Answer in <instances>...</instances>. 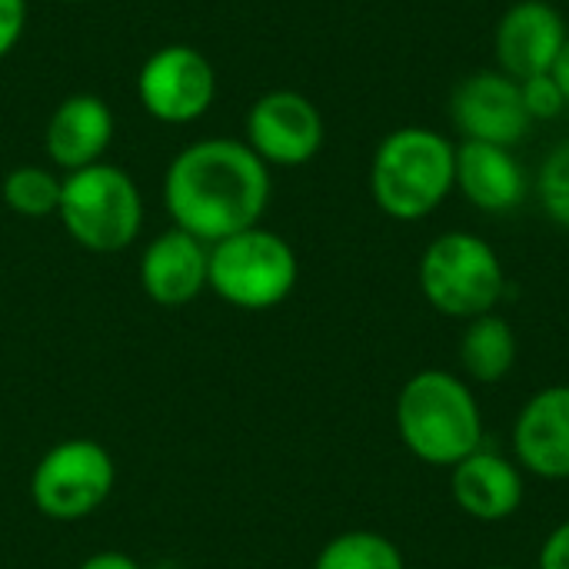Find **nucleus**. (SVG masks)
I'll return each mask as SVG.
<instances>
[{
  "mask_svg": "<svg viewBox=\"0 0 569 569\" xmlns=\"http://www.w3.org/2000/svg\"><path fill=\"white\" fill-rule=\"evenodd\" d=\"M163 200L173 227L207 247L260 227L270 203V167L250 143L213 137L183 147L167 167Z\"/></svg>",
  "mask_w": 569,
  "mask_h": 569,
  "instance_id": "obj_1",
  "label": "nucleus"
},
{
  "mask_svg": "<svg viewBox=\"0 0 569 569\" xmlns=\"http://www.w3.org/2000/svg\"><path fill=\"white\" fill-rule=\"evenodd\" d=\"M457 190V143L433 127L390 130L370 160V197L400 223L433 217Z\"/></svg>",
  "mask_w": 569,
  "mask_h": 569,
  "instance_id": "obj_2",
  "label": "nucleus"
},
{
  "mask_svg": "<svg viewBox=\"0 0 569 569\" xmlns=\"http://www.w3.org/2000/svg\"><path fill=\"white\" fill-rule=\"evenodd\" d=\"M397 433L420 463L453 470L483 447V413L473 387L450 370L413 373L397 397Z\"/></svg>",
  "mask_w": 569,
  "mask_h": 569,
  "instance_id": "obj_3",
  "label": "nucleus"
},
{
  "mask_svg": "<svg viewBox=\"0 0 569 569\" xmlns=\"http://www.w3.org/2000/svg\"><path fill=\"white\" fill-rule=\"evenodd\" d=\"M417 280L423 300L450 320L493 313L507 293L500 253L490 240L467 230H450L430 240L420 257Z\"/></svg>",
  "mask_w": 569,
  "mask_h": 569,
  "instance_id": "obj_4",
  "label": "nucleus"
},
{
  "mask_svg": "<svg viewBox=\"0 0 569 569\" xmlns=\"http://www.w3.org/2000/svg\"><path fill=\"white\" fill-rule=\"evenodd\" d=\"M57 217L83 250L120 253L143 227V197L127 170L100 160L63 177Z\"/></svg>",
  "mask_w": 569,
  "mask_h": 569,
  "instance_id": "obj_5",
  "label": "nucleus"
},
{
  "mask_svg": "<svg viewBox=\"0 0 569 569\" xmlns=\"http://www.w3.org/2000/svg\"><path fill=\"white\" fill-rule=\"evenodd\" d=\"M300 277L293 247L263 227L240 230L227 240L210 243L207 287L237 310H273L280 307Z\"/></svg>",
  "mask_w": 569,
  "mask_h": 569,
  "instance_id": "obj_6",
  "label": "nucleus"
},
{
  "mask_svg": "<svg viewBox=\"0 0 569 569\" xmlns=\"http://www.w3.org/2000/svg\"><path fill=\"white\" fill-rule=\"evenodd\" d=\"M117 467L103 443L73 437L53 443L30 473V500L53 523L93 517L113 493Z\"/></svg>",
  "mask_w": 569,
  "mask_h": 569,
  "instance_id": "obj_7",
  "label": "nucleus"
},
{
  "mask_svg": "<svg viewBox=\"0 0 569 569\" xmlns=\"http://www.w3.org/2000/svg\"><path fill=\"white\" fill-rule=\"evenodd\" d=\"M137 93L153 120L193 123L213 107L217 70L197 47L170 43L143 60L137 77Z\"/></svg>",
  "mask_w": 569,
  "mask_h": 569,
  "instance_id": "obj_8",
  "label": "nucleus"
},
{
  "mask_svg": "<svg viewBox=\"0 0 569 569\" xmlns=\"http://www.w3.org/2000/svg\"><path fill=\"white\" fill-rule=\"evenodd\" d=\"M323 117L297 90H270L247 113V143L267 167H303L323 147Z\"/></svg>",
  "mask_w": 569,
  "mask_h": 569,
  "instance_id": "obj_9",
  "label": "nucleus"
},
{
  "mask_svg": "<svg viewBox=\"0 0 569 569\" xmlns=\"http://www.w3.org/2000/svg\"><path fill=\"white\" fill-rule=\"evenodd\" d=\"M450 120L463 140L513 147L520 143L533 120L523 110L520 80L507 77L503 70H477L463 77L450 97Z\"/></svg>",
  "mask_w": 569,
  "mask_h": 569,
  "instance_id": "obj_10",
  "label": "nucleus"
},
{
  "mask_svg": "<svg viewBox=\"0 0 569 569\" xmlns=\"http://www.w3.org/2000/svg\"><path fill=\"white\" fill-rule=\"evenodd\" d=\"M569 30L563 13L547 0H517L503 10L493 27L497 70L513 80L550 73L557 53L563 50Z\"/></svg>",
  "mask_w": 569,
  "mask_h": 569,
  "instance_id": "obj_11",
  "label": "nucleus"
},
{
  "mask_svg": "<svg viewBox=\"0 0 569 569\" xmlns=\"http://www.w3.org/2000/svg\"><path fill=\"white\" fill-rule=\"evenodd\" d=\"M513 460L540 480H569V383L543 387L520 407Z\"/></svg>",
  "mask_w": 569,
  "mask_h": 569,
  "instance_id": "obj_12",
  "label": "nucleus"
},
{
  "mask_svg": "<svg viewBox=\"0 0 569 569\" xmlns=\"http://www.w3.org/2000/svg\"><path fill=\"white\" fill-rule=\"evenodd\" d=\"M450 493L467 517L480 523H503L523 507L527 483L513 457L480 447L450 470Z\"/></svg>",
  "mask_w": 569,
  "mask_h": 569,
  "instance_id": "obj_13",
  "label": "nucleus"
},
{
  "mask_svg": "<svg viewBox=\"0 0 569 569\" xmlns=\"http://www.w3.org/2000/svg\"><path fill=\"white\" fill-rule=\"evenodd\" d=\"M210 277V247L187 230L173 227L150 240L140 257L143 293L160 307H187L207 290Z\"/></svg>",
  "mask_w": 569,
  "mask_h": 569,
  "instance_id": "obj_14",
  "label": "nucleus"
},
{
  "mask_svg": "<svg viewBox=\"0 0 569 569\" xmlns=\"http://www.w3.org/2000/svg\"><path fill=\"white\" fill-rule=\"evenodd\" d=\"M457 190L480 213H510L527 200L530 180L513 147L463 140L457 143Z\"/></svg>",
  "mask_w": 569,
  "mask_h": 569,
  "instance_id": "obj_15",
  "label": "nucleus"
},
{
  "mask_svg": "<svg viewBox=\"0 0 569 569\" xmlns=\"http://www.w3.org/2000/svg\"><path fill=\"white\" fill-rule=\"evenodd\" d=\"M110 140H113L110 107L93 93H73L53 110L43 133V150L53 160V167L73 173L90 163H100Z\"/></svg>",
  "mask_w": 569,
  "mask_h": 569,
  "instance_id": "obj_16",
  "label": "nucleus"
},
{
  "mask_svg": "<svg viewBox=\"0 0 569 569\" xmlns=\"http://www.w3.org/2000/svg\"><path fill=\"white\" fill-rule=\"evenodd\" d=\"M457 357H460L463 380H473L483 387L507 380L520 357V340H517L513 323L507 317H500L497 310L467 320V327L460 333Z\"/></svg>",
  "mask_w": 569,
  "mask_h": 569,
  "instance_id": "obj_17",
  "label": "nucleus"
},
{
  "mask_svg": "<svg viewBox=\"0 0 569 569\" xmlns=\"http://www.w3.org/2000/svg\"><path fill=\"white\" fill-rule=\"evenodd\" d=\"M313 569H407L400 547L373 530H347L323 543Z\"/></svg>",
  "mask_w": 569,
  "mask_h": 569,
  "instance_id": "obj_18",
  "label": "nucleus"
},
{
  "mask_svg": "<svg viewBox=\"0 0 569 569\" xmlns=\"http://www.w3.org/2000/svg\"><path fill=\"white\" fill-rule=\"evenodd\" d=\"M3 203L30 220H43L50 213H57L60 207V190L63 180L47 170V167H17L3 177Z\"/></svg>",
  "mask_w": 569,
  "mask_h": 569,
  "instance_id": "obj_19",
  "label": "nucleus"
},
{
  "mask_svg": "<svg viewBox=\"0 0 569 569\" xmlns=\"http://www.w3.org/2000/svg\"><path fill=\"white\" fill-rule=\"evenodd\" d=\"M537 197H540V207L547 210V217L569 230V137L560 140L547 160L540 163V173H537Z\"/></svg>",
  "mask_w": 569,
  "mask_h": 569,
  "instance_id": "obj_20",
  "label": "nucleus"
},
{
  "mask_svg": "<svg viewBox=\"0 0 569 569\" xmlns=\"http://www.w3.org/2000/svg\"><path fill=\"white\" fill-rule=\"evenodd\" d=\"M520 97H523V110L530 120H557L567 110V93L560 90L553 73H537L520 80Z\"/></svg>",
  "mask_w": 569,
  "mask_h": 569,
  "instance_id": "obj_21",
  "label": "nucleus"
},
{
  "mask_svg": "<svg viewBox=\"0 0 569 569\" xmlns=\"http://www.w3.org/2000/svg\"><path fill=\"white\" fill-rule=\"evenodd\" d=\"M27 30V0H0V60L20 43Z\"/></svg>",
  "mask_w": 569,
  "mask_h": 569,
  "instance_id": "obj_22",
  "label": "nucleus"
},
{
  "mask_svg": "<svg viewBox=\"0 0 569 569\" xmlns=\"http://www.w3.org/2000/svg\"><path fill=\"white\" fill-rule=\"evenodd\" d=\"M537 569H569V520H563L540 547Z\"/></svg>",
  "mask_w": 569,
  "mask_h": 569,
  "instance_id": "obj_23",
  "label": "nucleus"
},
{
  "mask_svg": "<svg viewBox=\"0 0 569 569\" xmlns=\"http://www.w3.org/2000/svg\"><path fill=\"white\" fill-rule=\"evenodd\" d=\"M77 569H143L133 557H127V553H117V550H103V553H93V557H87L83 563Z\"/></svg>",
  "mask_w": 569,
  "mask_h": 569,
  "instance_id": "obj_24",
  "label": "nucleus"
},
{
  "mask_svg": "<svg viewBox=\"0 0 569 569\" xmlns=\"http://www.w3.org/2000/svg\"><path fill=\"white\" fill-rule=\"evenodd\" d=\"M550 73L557 77V83H560V90L567 93V103H569V37H567V43H563V50L557 53V60H553Z\"/></svg>",
  "mask_w": 569,
  "mask_h": 569,
  "instance_id": "obj_25",
  "label": "nucleus"
},
{
  "mask_svg": "<svg viewBox=\"0 0 569 569\" xmlns=\"http://www.w3.org/2000/svg\"><path fill=\"white\" fill-rule=\"evenodd\" d=\"M487 569H513V567H487Z\"/></svg>",
  "mask_w": 569,
  "mask_h": 569,
  "instance_id": "obj_26",
  "label": "nucleus"
},
{
  "mask_svg": "<svg viewBox=\"0 0 569 569\" xmlns=\"http://www.w3.org/2000/svg\"><path fill=\"white\" fill-rule=\"evenodd\" d=\"M63 3H77V0H63Z\"/></svg>",
  "mask_w": 569,
  "mask_h": 569,
  "instance_id": "obj_27",
  "label": "nucleus"
}]
</instances>
